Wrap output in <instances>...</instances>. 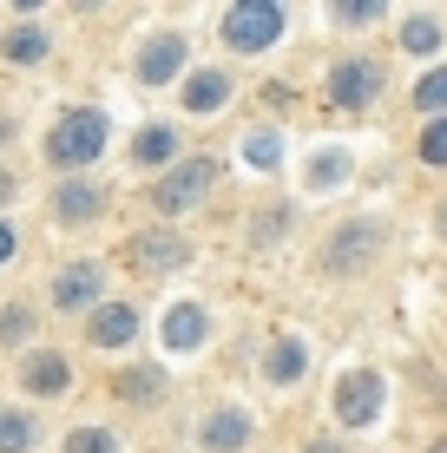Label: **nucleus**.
<instances>
[{"label": "nucleus", "instance_id": "obj_1", "mask_svg": "<svg viewBox=\"0 0 447 453\" xmlns=\"http://www.w3.org/2000/svg\"><path fill=\"white\" fill-rule=\"evenodd\" d=\"M99 151H105V112L99 105H73V112H59L53 132H46V165H59V171L99 165Z\"/></svg>", "mask_w": 447, "mask_h": 453}, {"label": "nucleus", "instance_id": "obj_2", "mask_svg": "<svg viewBox=\"0 0 447 453\" xmlns=\"http://www.w3.org/2000/svg\"><path fill=\"white\" fill-rule=\"evenodd\" d=\"M276 34H283V7H276V0H243V7L224 13V40L237 46V53H270Z\"/></svg>", "mask_w": 447, "mask_h": 453}, {"label": "nucleus", "instance_id": "obj_3", "mask_svg": "<svg viewBox=\"0 0 447 453\" xmlns=\"http://www.w3.org/2000/svg\"><path fill=\"white\" fill-rule=\"evenodd\" d=\"M211 184H218V165H211V158H184V165H172L158 184H151V204H158L165 217H178V211L204 204Z\"/></svg>", "mask_w": 447, "mask_h": 453}, {"label": "nucleus", "instance_id": "obj_4", "mask_svg": "<svg viewBox=\"0 0 447 453\" xmlns=\"http://www.w3.org/2000/svg\"><path fill=\"white\" fill-rule=\"evenodd\" d=\"M381 395H389V388H381L375 368L343 374V381H335V420H343V427H375L381 420Z\"/></svg>", "mask_w": 447, "mask_h": 453}, {"label": "nucleus", "instance_id": "obj_5", "mask_svg": "<svg viewBox=\"0 0 447 453\" xmlns=\"http://www.w3.org/2000/svg\"><path fill=\"white\" fill-rule=\"evenodd\" d=\"M257 434L250 408H237V401H224V408H211L204 420H197V453H243Z\"/></svg>", "mask_w": 447, "mask_h": 453}, {"label": "nucleus", "instance_id": "obj_6", "mask_svg": "<svg viewBox=\"0 0 447 453\" xmlns=\"http://www.w3.org/2000/svg\"><path fill=\"white\" fill-rule=\"evenodd\" d=\"M329 99L343 105V112L375 105L381 99V66H375V59H335V66H329Z\"/></svg>", "mask_w": 447, "mask_h": 453}, {"label": "nucleus", "instance_id": "obj_7", "mask_svg": "<svg viewBox=\"0 0 447 453\" xmlns=\"http://www.w3.org/2000/svg\"><path fill=\"white\" fill-rule=\"evenodd\" d=\"M375 257H381V224H368V217H362V224H343L329 237V257H322V263L349 276V270H368Z\"/></svg>", "mask_w": 447, "mask_h": 453}, {"label": "nucleus", "instance_id": "obj_8", "mask_svg": "<svg viewBox=\"0 0 447 453\" xmlns=\"http://www.w3.org/2000/svg\"><path fill=\"white\" fill-rule=\"evenodd\" d=\"M184 73V34H151L145 46H138V80L145 86H165Z\"/></svg>", "mask_w": 447, "mask_h": 453}, {"label": "nucleus", "instance_id": "obj_9", "mask_svg": "<svg viewBox=\"0 0 447 453\" xmlns=\"http://www.w3.org/2000/svg\"><path fill=\"white\" fill-rule=\"evenodd\" d=\"M105 289V263H66V270L53 276V309H86L92 296Z\"/></svg>", "mask_w": 447, "mask_h": 453}, {"label": "nucleus", "instance_id": "obj_10", "mask_svg": "<svg viewBox=\"0 0 447 453\" xmlns=\"http://www.w3.org/2000/svg\"><path fill=\"white\" fill-rule=\"evenodd\" d=\"M204 335H211V316H204V303H172V309H165V349H172V355H191V349H204Z\"/></svg>", "mask_w": 447, "mask_h": 453}, {"label": "nucleus", "instance_id": "obj_11", "mask_svg": "<svg viewBox=\"0 0 447 453\" xmlns=\"http://www.w3.org/2000/svg\"><path fill=\"white\" fill-rule=\"evenodd\" d=\"M99 211H105V184H92V178H66L53 191V217L59 224H92Z\"/></svg>", "mask_w": 447, "mask_h": 453}, {"label": "nucleus", "instance_id": "obj_12", "mask_svg": "<svg viewBox=\"0 0 447 453\" xmlns=\"http://www.w3.org/2000/svg\"><path fill=\"white\" fill-rule=\"evenodd\" d=\"M92 349H126V342L138 335V309L132 303H105V309H92Z\"/></svg>", "mask_w": 447, "mask_h": 453}, {"label": "nucleus", "instance_id": "obj_13", "mask_svg": "<svg viewBox=\"0 0 447 453\" xmlns=\"http://www.w3.org/2000/svg\"><path fill=\"white\" fill-rule=\"evenodd\" d=\"M132 257L145 263V270H178V263H191V250H184V237H172V230H138Z\"/></svg>", "mask_w": 447, "mask_h": 453}, {"label": "nucleus", "instance_id": "obj_14", "mask_svg": "<svg viewBox=\"0 0 447 453\" xmlns=\"http://www.w3.org/2000/svg\"><path fill=\"white\" fill-rule=\"evenodd\" d=\"M178 99H184V112H224V99H230V80L218 66H204V73H191V80L178 86Z\"/></svg>", "mask_w": 447, "mask_h": 453}, {"label": "nucleus", "instance_id": "obj_15", "mask_svg": "<svg viewBox=\"0 0 447 453\" xmlns=\"http://www.w3.org/2000/svg\"><path fill=\"white\" fill-rule=\"evenodd\" d=\"M20 381H27V395H66L73 368L59 362L53 349H40V355H27V362H20Z\"/></svg>", "mask_w": 447, "mask_h": 453}, {"label": "nucleus", "instance_id": "obj_16", "mask_svg": "<svg viewBox=\"0 0 447 453\" xmlns=\"http://www.w3.org/2000/svg\"><path fill=\"white\" fill-rule=\"evenodd\" d=\"M303 184H310V191H343V184H349V151L343 145L316 151V158L303 165Z\"/></svg>", "mask_w": 447, "mask_h": 453}, {"label": "nucleus", "instance_id": "obj_17", "mask_svg": "<svg viewBox=\"0 0 447 453\" xmlns=\"http://www.w3.org/2000/svg\"><path fill=\"white\" fill-rule=\"evenodd\" d=\"M46 46H53V34H46L40 20H20L7 40H0V53H7L13 66H34V59H46Z\"/></svg>", "mask_w": 447, "mask_h": 453}, {"label": "nucleus", "instance_id": "obj_18", "mask_svg": "<svg viewBox=\"0 0 447 453\" xmlns=\"http://www.w3.org/2000/svg\"><path fill=\"white\" fill-rule=\"evenodd\" d=\"M112 395L132 401V408H151V401L165 395V374H158V368H126V374L112 381Z\"/></svg>", "mask_w": 447, "mask_h": 453}, {"label": "nucleus", "instance_id": "obj_19", "mask_svg": "<svg viewBox=\"0 0 447 453\" xmlns=\"http://www.w3.org/2000/svg\"><path fill=\"white\" fill-rule=\"evenodd\" d=\"M303 368H310V349H303L297 335H283V342H276V349H270V362H264V374H270L276 388H289V381H297Z\"/></svg>", "mask_w": 447, "mask_h": 453}, {"label": "nucleus", "instance_id": "obj_20", "mask_svg": "<svg viewBox=\"0 0 447 453\" xmlns=\"http://www.w3.org/2000/svg\"><path fill=\"white\" fill-rule=\"evenodd\" d=\"M172 151H178V132H172V125H145V132H138V145H132V158H138V165H172Z\"/></svg>", "mask_w": 447, "mask_h": 453}, {"label": "nucleus", "instance_id": "obj_21", "mask_svg": "<svg viewBox=\"0 0 447 453\" xmlns=\"http://www.w3.org/2000/svg\"><path fill=\"white\" fill-rule=\"evenodd\" d=\"M414 105H421L428 119H447V66H435V73L414 80Z\"/></svg>", "mask_w": 447, "mask_h": 453}, {"label": "nucleus", "instance_id": "obj_22", "mask_svg": "<svg viewBox=\"0 0 447 453\" xmlns=\"http://www.w3.org/2000/svg\"><path fill=\"white\" fill-rule=\"evenodd\" d=\"M402 46H408V53H435V46H441V20H435V13H408V20H402Z\"/></svg>", "mask_w": 447, "mask_h": 453}, {"label": "nucleus", "instance_id": "obj_23", "mask_svg": "<svg viewBox=\"0 0 447 453\" xmlns=\"http://www.w3.org/2000/svg\"><path fill=\"white\" fill-rule=\"evenodd\" d=\"M27 447H34V420L0 408V453H27Z\"/></svg>", "mask_w": 447, "mask_h": 453}, {"label": "nucleus", "instance_id": "obj_24", "mask_svg": "<svg viewBox=\"0 0 447 453\" xmlns=\"http://www.w3.org/2000/svg\"><path fill=\"white\" fill-rule=\"evenodd\" d=\"M243 158H250V171H276V158H283L276 132H243Z\"/></svg>", "mask_w": 447, "mask_h": 453}, {"label": "nucleus", "instance_id": "obj_25", "mask_svg": "<svg viewBox=\"0 0 447 453\" xmlns=\"http://www.w3.org/2000/svg\"><path fill=\"white\" fill-rule=\"evenodd\" d=\"M66 453H119V441L105 427H73L66 434Z\"/></svg>", "mask_w": 447, "mask_h": 453}, {"label": "nucleus", "instance_id": "obj_26", "mask_svg": "<svg viewBox=\"0 0 447 453\" xmlns=\"http://www.w3.org/2000/svg\"><path fill=\"white\" fill-rule=\"evenodd\" d=\"M27 335H34V309H27V303L0 309V342H27Z\"/></svg>", "mask_w": 447, "mask_h": 453}, {"label": "nucleus", "instance_id": "obj_27", "mask_svg": "<svg viewBox=\"0 0 447 453\" xmlns=\"http://www.w3.org/2000/svg\"><path fill=\"white\" fill-rule=\"evenodd\" d=\"M421 165H447V119H428V132H421Z\"/></svg>", "mask_w": 447, "mask_h": 453}, {"label": "nucleus", "instance_id": "obj_28", "mask_svg": "<svg viewBox=\"0 0 447 453\" xmlns=\"http://www.w3.org/2000/svg\"><path fill=\"white\" fill-rule=\"evenodd\" d=\"M283 224H289V211H283V204H270V211L250 224V243H270V237H283Z\"/></svg>", "mask_w": 447, "mask_h": 453}, {"label": "nucleus", "instance_id": "obj_29", "mask_svg": "<svg viewBox=\"0 0 447 453\" xmlns=\"http://www.w3.org/2000/svg\"><path fill=\"white\" fill-rule=\"evenodd\" d=\"M375 0H343V7H335V20H343V27H368V20H375Z\"/></svg>", "mask_w": 447, "mask_h": 453}, {"label": "nucleus", "instance_id": "obj_30", "mask_svg": "<svg viewBox=\"0 0 447 453\" xmlns=\"http://www.w3.org/2000/svg\"><path fill=\"white\" fill-rule=\"evenodd\" d=\"M7 257H13V230L0 224V263H7Z\"/></svg>", "mask_w": 447, "mask_h": 453}, {"label": "nucleus", "instance_id": "obj_31", "mask_svg": "<svg viewBox=\"0 0 447 453\" xmlns=\"http://www.w3.org/2000/svg\"><path fill=\"white\" fill-rule=\"evenodd\" d=\"M303 453H343V447H335V441H310V447H303Z\"/></svg>", "mask_w": 447, "mask_h": 453}, {"label": "nucleus", "instance_id": "obj_32", "mask_svg": "<svg viewBox=\"0 0 447 453\" xmlns=\"http://www.w3.org/2000/svg\"><path fill=\"white\" fill-rule=\"evenodd\" d=\"M7 197H13V171H0V204H7Z\"/></svg>", "mask_w": 447, "mask_h": 453}, {"label": "nucleus", "instance_id": "obj_33", "mask_svg": "<svg viewBox=\"0 0 447 453\" xmlns=\"http://www.w3.org/2000/svg\"><path fill=\"white\" fill-rule=\"evenodd\" d=\"M441 237H447V204H441Z\"/></svg>", "mask_w": 447, "mask_h": 453}, {"label": "nucleus", "instance_id": "obj_34", "mask_svg": "<svg viewBox=\"0 0 447 453\" xmlns=\"http://www.w3.org/2000/svg\"><path fill=\"white\" fill-rule=\"evenodd\" d=\"M428 453H447V441H435V447H428Z\"/></svg>", "mask_w": 447, "mask_h": 453}]
</instances>
